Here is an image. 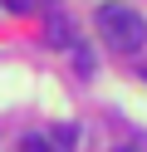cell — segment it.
Returning a JSON list of instances; mask_svg holds the SVG:
<instances>
[{"instance_id": "3957f363", "label": "cell", "mask_w": 147, "mask_h": 152, "mask_svg": "<svg viewBox=\"0 0 147 152\" xmlns=\"http://www.w3.org/2000/svg\"><path fill=\"white\" fill-rule=\"evenodd\" d=\"M49 44H74V34H69V20H64V15H49Z\"/></svg>"}, {"instance_id": "6da1fadb", "label": "cell", "mask_w": 147, "mask_h": 152, "mask_svg": "<svg viewBox=\"0 0 147 152\" xmlns=\"http://www.w3.org/2000/svg\"><path fill=\"white\" fill-rule=\"evenodd\" d=\"M98 34L113 54H132L147 44V20L127 5H98Z\"/></svg>"}, {"instance_id": "277c9868", "label": "cell", "mask_w": 147, "mask_h": 152, "mask_svg": "<svg viewBox=\"0 0 147 152\" xmlns=\"http://www.w3.org/2000/svg\"><path fill=\"white\" fill-rule=\"evenodd\" d=\"M10 10H29V5H34V0H5Z\"/></svg>"}, {"instance_id": "5b68a950", "label": "cell", "mask_w": 147, "mask_h": 152, "mask_svg": "<svg viewBox=\"0 0 147 152\" xmlns=\"http://www.w3.org/2000/svg\"><path fill=\"white\" fill-rule=\"evenodd\" d=\"M118 152H137V147H118Z\"/></svg>"}, {"instance_id": "7a4b0ae2", "label": "cell", "mask_w": 147, "mask_h": 152, "mask_svg": "<svg viewBox=\"0 0 147 152\" xmlns=\"http://www.w3.org/2000/svg\"><path fill=\"white\" fill-rule=\"evenodd\" d=\"M20 152H69V147L54 137V132H49V137H44V132H29V137L20 142Z\"/></svg>"}]
</instances>
